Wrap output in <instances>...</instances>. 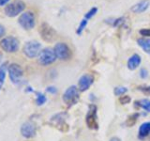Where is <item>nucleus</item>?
<instances>
[{
    "instance_id": "f257e3e1",
    "label": "nucleus",
    "mask_w": 150,
    "mask_h": 141,
    "mask_svg": "<svg viewBox=\"0 0 150 141\" xmlns=\"http://www.w3.org/2000/svg\"><path fill=\"white\" fill-rule=\"evenodd\" d=\"M0 46L7 53H15L19 50L20 42H19L17 38L8 36L0 41Z\"/></svg>"
},
{
    "instance_id": "f03ea898",
    "label": "nucleus",
    "mask_w": 150,
    "mask_h": 141,
    "mask_svg": "<svg viewBox=\"0 0 150 141\" xmlns=\"http://www.w3.org/2000/svg\"><path fill=\"white\" fill-rule=\"evenodd\" d=\"M25 9V3L22 0H15L11 3L8 4L5 7V13L8 17H15L23 11Z\"/></svg>"
},
{
    "instance_id": "7ed1b4c3",
    "label": "nucleus",
    "mask_w": 150,
    "mask_h": 141,
    "mask_svg": "<svg viewBox=\"0 0 150 141\" xmlns=\"http://www.w3.org/2000/svg\"><path fill=\"white\" fill-rule=\"evenodd\" d=\"M18 23L25 30H30L32 28H34L36 25V18L34 12L29 11L22 13L21 16L19 17Z\"/></svg>"
},
{
    "instance_id": "20e7f679",
    "label": "nucleus",
    "mask_w": 150,
    "mask_h": 141,
    "mask_svg": "<svg viewBox=\"0 0 150 141\" xmlns=\"http://www.w3.org/2000/svg\"><path fill=\"white\" fill-rule=\"evenodd\" d=\"M40 51L41 44L37 41H27L23 46V54L29 58H34L36 56H39Z\"/></svg>"
},
{
    "instance_id": "39448f33",
    "label": "nucleus",
    "mask_w": 150,
    "mask_h": 141,
    "mask_svg": "<svg viewBox=\"0 0 150 141\" xmlns=\"http://www.w3.org/2000/svg\"><path fill=\"white\" fill-rule=\"evenodd\" d=\"M38 58H39V62L41 65L47 66V65L53 64L57 58H56L54 49L44 48L40 51V53L39 56H38Z\"/></svg>"
},
{
    "instance_id": "423d86ee",
    "label": "nucleus",
    "mask_w": 150,
    "mask_h": 141,
    "mask_svg": "<svg viewBox=\"0 0 150 141\" xmlns=\"http://www.w3.org/2000/svg\"><path fill=\"white\" fill-rule=\"evenodd\" d=\"M79 100V90L77 87L71 86L68 88L63 95V101L67 105H73Z\"/></svg>"
},
{
    "instance_id": "0eeeda50",
    "label": "nucleus",
    "mask_w": 150,
    "mask_h": 141,
    "mask_svg": "<svg viewBox=\"0 0 150 141\" xmlns=\"http://www.w3.org/2000/svg\"><path fill=\"white\" fill-rule=\"evenodd\" d=\"M97 106L95 105H90L88 108V112L86 114V125L89 129L97 130L98 128V117H97Z\"/></svg>"
},
{
    "instance_id": "6e6552de",
    "label": "nucleus",
    "mask_w": 150,
    "mask_h": 141,
    "mask_svg": "<svg viewBox=\"0 0 150 141\" xmlns=\"http://www.w3.org/2000/svg\"><path fill=\"white\" fill-rule=\"evenodd\" d=\"M40 34L42 40L45 41L51 42L53 41L56 37V32L51 26H49L47 23H42L40 27Z\"/></svg>"
},
{
    "instance_id": "1a4fd4ad",
    "label": "nucleus",
    "mask_w": 150,
    "mask_h": 141,
    "mask_svg": "<svg viewBox=\"0 0 150 141\" xmlns=\"http://www.w3.org/2000/svg\"><path fill=\"white\" fill-rule=\"evenodd\" d=\"M54 51L56 58L60 60H67L70 56V49L65 42H58L54 45Z\"/></svg>"
},
{
    "instance_id": "9d476101",
    "label": "nucleus",
    "mask_w": 150,
    "mask_h": 141,
    "mask_svg": "<svg viewBox=\"0 0 150 141\" xmlns=\"http://www.w3.org/2000/svg\"><path fill=\"white\" fill-rule=\"evenodd\" d=\"M8 76L9 79L11 80L12 83H18L20 78L23 76V70L22 67L19 64H11L8 68Z\"/></svg>"
},
{
    "instance_id": "9b49d317",
    "label": "nucleus",
    "mask_w": 150,
    "mask_h": 141,
    "mask_svg": "<svg viewBox=\"0 0 150 141\" xmlns=\"http://www.w3.org/2000/svg\"><path fill=\"white\" fill-rule=\"evenodd\" d=\"M93 82H94V77L91 74L86 73V74L82 75L81 78L79 79V83H78L80 91L87 90V89L90 88L91 85L93 84Z\"/></svg>"
},
{
    "instance_id": "f8f14e48",
    "label": "nucleus",
    "mask_w": 150,
    "mask_h": 141,
    "mask_svg": "<svg viewBox=\"0 0 150 141\" xmlns=\"http://www.w3.org/2000/svg\"><path fill=\"white\" fill-rule=\"evenodd\" d=\"M21 134L26 138H31L36 135V127L32 122H25L21 127Z\"/></svg>"
},
{
    "instance_id": "ddd939ff",
    "label": "nucleus",
    "mask_w": 150,
    "mask_h": 141,
    "mask_svg": "<svg viewBox=\"0 0 150 141\" xmlns=\"http://www.w3.org/2000/svg\"><path fill=\"white\" fill-rule=\"evenodd\" d=\"M150 6V1L149 0H142V1L138 2L137 4L133 5L131 7L130 11L133 13H142L147 11V9Z\"/></svg>"
},
{
    "instance_id": "4468645a",
    "label": "nucleus",
    "mask_w": 150,
    "mask_h": 141,
    "mask_svg": "<svg viewBox=\"0 0 150 141\" xmlns=\"http://www.w3.org/2000/svg\"><path fill=\"white\" fill-rule=\"evenodd\" d=\"M141 62H142L141 56L138 54H134L128 60V68L130 70H134L135 69H137V67H139Z\"/></svg>"
},
{
    "instance_id": "2eb2a0df",
    "label": "nucleus",
    "mask_w": 150,
    "mask_h": 141,
    "mask_svg": "<svg viewBox=\"0 0 150 141\" xmlns=\"http://www.w3.org/2000/svg\"><path fill=\"white\" fill-rule=\"evenodd\" d=\"M150 135V121L144 122L139 128V138L144 139L146 136Z\"/></svg>"
},
{
    "instance_id": "dca6fc26",
    "label": "nucleus",
    "mask_w": 150,
    "mask_h": 141,
    "mask_svg": "<svg viewBox=\"0 0 150 141\" xmlns=\"http://www.w3.org/2000/svg\"><path fill=\"white\" fill-rule=\"evenodd\" d=\"M63 115L64 114H58V115H56L55 117H54L53 119H52V120H54V121H57L55 123V126L57 127V128L61 131H64L63 129V127H65L66 129H69V126L68 124L65 122V119L63 118Z\"/></svg>"
},
{
    "instance_id": "f3484780",
    "label": "nucleus",
    "mask_w": 150,
    "mask_h": 141,
    "mask_svg": "<svg viewBox=\"0 0 150 141\" xmlns=\"http://www.w3.org/2000/svg\"><path fill=\"white\" fill-rule=\"evenodd\" d=\"M138 45L142 48L146 54H150V40L145 38H140L137 40Z\"/></svg>"
},
{
    "instance_id": "a211bd4d",
    "label": "nucleus",
    "mask_w": 150,
    "mask_h": 141,
    "mask_svg": "<svg viewBox=\"0 0 150 141\" xmlns=\"http://www.w3.org/2000/svg\"><path fill=\"white\" fill-rule=\"evenodd\" d=\"M135 105L142 107L145 111L150 113V100H148V99H143L139 102H135Z\"/></svg>"
},
{
    "instance_id": "6ab92c4d",
    "label": "nucleus",
    "mask_w": 150,
    "mask_h": 141,
    "mask_svg": "<svg viewBox=\"0 0 150 141\" xmlns=\"http://www.w3.org/2000/svg\"><path fill=\"white\" fill-rule=\"evenodd\" d=\"M7 63H4L0 66V89H1L3 84H4V80L6 77V73H7Z\"/></svg>"
},
{
    "instance_id": "aec40b11",
    "label": "nucleus",
    "mask_w": 150,
    "mask_h": 141,
    "mask_svg": "<svg viewBox=\"0 0 150 141\" xmlns=\"http://www.w3.org/2000/svg\"><path fill=\"white\" fill-rule=\"evenodd\" d=\"M138 117H139V113H134V114L130 115V116L129 117V119L127 120V121H126V124L128 125L129 127L133 126V125L136 123V121H137Z\"/></svg>"
},
{
    "instance_id": "412c9836",
    "label": "nucleus",
    "mask_w": 150,
    "mask_h": 141,
    "mask_svg": "<svg viewBox=\"0 0 150 141\" xmlns=\"http://www.w3.org/2000/svg\"><path fill=\"white\" fill-rule=\"evenodd\" d=\"M106 23L110 24L112 26H119L121 25H123L125 23V18L124 17H120V18H116V19H112V21H107Z\"/></svg>"
},
{
    "instance_id": "4be33fe9",
    "label": "nucleus",
    "mask_w": 150,
    "mask_h": 141,
    "mask_svg": "<svg viewBox=\"0 0 150 141\" xmlns=\"http://www.w3.org/2000/svg\"><path fill=\"white\" fill-rule=\"evenodd\" d=\"M87 24H88V20H86V19H84V18H83V20L81 21V23H80L79 26L77 27L76 33H77L78 35H82V33H83V31L84 30V28L86 27Z\"/></svg>"
},
{
    "instance_id": "5701e85b",
    "label": "nucleus",
    "mask_w": 150,
    "mask_h": 141,
    "mask_svg": "<svg viewBox=\"0 0 150 141\" xmlns=\"http://www.w3.org/2000/svg\"><path fill=\"white\" fill-rule=\"evenodd\" d=\"M97 12H98V8H96V7H93L92 9H90L89 11L84 14V19H86V20H89V19H91V18H93L94 16L96 15L97 14Z\"/></svg>"
},
{
    "instance_id": "b1692460",
    "label": "nucleus",
    "mask_w": 150,
    "mask_h": 141,
    "mask_svg": "<svg viewBox=\"0 0 150 141\" xmlns=\"http://www.w3.org/2000/svg\"><path fill=\"white\" fill-rule=\"evenodd\" d=\"M127 91H128V88H123V87H116L115 88V95L116 96H120V95H123L124 93H126Z\"/></svg>"
},
{
    "instance_id": "393cba45",
    "label": "nucleus",
    "mask_w": 150,
    "mask_h": 141,
    "mask_svg": "<svg viewBox=\"0 0 150 141\" xmlns=\"http://www.w3.org/2000/svg\"><path fill=\"white\" fill-rule=\"evenodd\" d=\"M36 102H37V105H42L46 102V97L42 93H38Z\"/></svg>"
},
{
    "instance_id": "a878e982",
    "label": "nucleus",
    "mask_w": 150,
    "mask_h": 141,
    "mask_svg": "<svg viewBox=\"0 0 150 141\" xmlns=\"http://www.w3.org/2000/svg\"><path fill=\"white\" fill-rule=\"evenodd\" d=\"M130 97L129 96H127V95H124L119 98V102L122 103V105H127V103H129L130 102Z\"/></svg>"
},
{
    "instance_id": "bb28decb",
    "label": "nucleus",
    "mask_w": 150,
    "mask_h": 141,
    "mask_svg": "<svg viewBox=\"0 0 150 141\" xmlns=\"http://www.w3.org/2000/svg\"><path fill=\"white\" fill-rule=\"evenodd\" d=\"M139 33L144 37H150V28H143V29H140Z\"/></svg>"
},
{
    "instance_id": "cd10ccee",
    "label": "nucleus",
    "mask_w": 150,
    "mask_h": 141,
    "mask_svg": "<svg viewBox=\"0 0 150 141\" xmlns=\"http://www.w3.org/2000/svg\"><path fill=\"white\" fill-rule=\"evenodd\" d=\"M140 76H141V78H142V79L147 78V76H148V72H147V70H146V69H144V68L141 69V70H140Z\"/></svg>"
},
{
    "instance_id": "c85d7f7f",
    "label": "nucleus",
    "mask_w": 150,
    "mask_h": 141,
    "mask_svg": "<svg viewBox=\"0 0 150 141\" xmlns=\"http://www.w3.org/2000/svg\"><path fill=\"white\" fill-rule=\"evenodd\" d=\"M5 27H4V26H2L1 24H0V39L5 35Z\"/></svg>"
},
{
    "instance_id": "c756f323",
    "label": "nucleus",
    "mask_w": 150,
    "mask_h": 141,
    "mask_svg": "<svg viewBox=\"0 0 150 141\" xmlns=\"http://www.w3.org/2000/svg\"><path fill=\"white\" fill-rule=\"evenodd\" d=\"M47 91L50 92V93L54 94V93H56V89L54 87H49V88H47Z\"/></svg>"
},
{
    "instance_id": "7c9ffc66",
    "label": "nucleus",
    "mask_w": 150,
    "mask_h": 141,
    "mask_svg": "<svg viewBox=\"0 0 150 141\" xmlns=\"http://www.w3.org/2000/svg\"><path fill=\"white\" fill-rule=\"evenodd\" d=\"M8 1L9 0H0V7L5 6V5H6Z\"/></svg>"
},
{
    "instance_id": "2f4dec72",
    "label": "nucleus",
    "mask_w": 150,
    "mask_h": 141,
    "mask_svg": "<svg viewBox=\"0 0 150 141\" xmlns=\"http://www.w3.org/2000/svg\"><path fill=\"white\" fill-rule=\"evenodd\" d=\"M110 141H121L118 137H112L110 139Z\"/></svg>"
},
{
    "instance_id": "473e14b6",
    "label": "nucleus",
    "mask_w": 150,
    "mask_h": 141,
    "mask_svg": "<svg viewBox=\"0 0 150 141\" xmlns=\"http://www.w3.org/2000/svg\"><path fill=\"white\" fill-rule=\"evenodd\" d=\"M149 89H150V87H149Z\"/></svg>"
}]
</instances>
